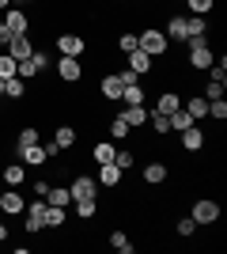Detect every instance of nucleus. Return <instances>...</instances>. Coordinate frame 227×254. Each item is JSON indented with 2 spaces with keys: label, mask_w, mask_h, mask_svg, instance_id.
Masks as SVG:
<instances>
[{
  "label": "nucleus",
  "mask_w": 227,
  "mask_h": 254,
  "mask_svg": "<svg viewBox=\"0 0 227 254\" xmlns=\"http://www.w3.org/2000/svg\"><path fill=\"white\" fill-rule=\"evenodd\" d=\"M185 46H189V57H185L189 68H193V72H208V64L216 61V53H212V46H208V38L201 34V38H189Z\"/></svg>",
  "instance_id": "nucleus-1"
},
{
  "label": "nucleus",
  "mask_w": 227,
  "mask_h": 254,
  "mask_svg": "<svg viewBox=\"0 0 227 254\" xmlns=\"http://www.w3.org/2000/svg\"><path fill=\"white\" fill-rule=\"evenodd\" d=\"M136 42H140V50L148 53L151 61H159L163 53L171 50V42H167V34H163L159 27H148V31H136Z\"/></svg>",
  "instance_id": "nucleus-2"
},
{
  "label": "nucleus",
  "mask_w": 227,
  "mask_h": 254,
  "mask_svg": "<svg viewBox=\"0 0 227 254\" xmlns=\"http://www.w3.org/2000/svg\"><path fill=\"white\" fill-rule=\"evenodd\" d=\"M23 228H27V235L45 232V197L27 201V209H23Z\"/></svg>",
  "instance_id": "nucleus-3"
},
{
  "label": "nucleus",
  "mask_w": 227,
  "mask_h": 254,
  "mask_svg": "<svg viewBox=\"0 0 227 254\" xmlns=\"http://www.w3.org/2000/svg\"><path fill=\"white\" fill-rule=\"evenodd\" d=\"M189 216H193V224L201 228V224H216L220 216H224V209H220V201H212V197H197L193 201V209H189Z\"/></svg>",
  "instance_id": "nucleus-4"
},
{
  "label": "nucleus",
  "mask_w": 227,
  "mask_h": 254,
  "mask_svg": "<svg viewBox=\"0 0 227 254\" xmlns=\"http://www.w3.org/2000/svg\"><path fill=\"white\" fill-rule=\"evenodd\" d=\"M45 64H49V53L34 46L31 57H27V61H19V72H15V76H19V80H34V76H42V72H45Z\"/></svg>",
  "instance_id": "nucleus-5"
},
{
  "label": "nucleus",
  "mask_w": 227,
  "mask_h": 254,
  "mask_svg": "<svg viewBox=\"0 0 227 254\" xmlns=\"http://www.w3.org/2000/svg\"><path fill=\"white\" fill-rule=\"evenodd\" d=\"M57 50H61V57H84L87 53V38L76 34V31H65V34H57Z\"/></svg>",
  "instance_id": "nucleus-6"
},
{
  "label": "nucleus",
  "mask_w": 227,
  "mask_h": 254,
  "mask_svg": "<svg viewBox=\"0 0 227 254\" xmlns=\"http://www.w3.org/2000/svg\"><path fill=\"white\" fill-rule=\"evenodd\" d=\"M178 140H182V148L178 152H189V156H193V152H205V144H208V137H205V129L197 126H189V129H182V133H178Z\"/></svg>",
  "instance_id": "nucleus-7"
},
{
  "label": "nucleus",
  "mask_w": 227,
  "mask_h": 254,
  "mask_svg": "<svg viewBox=\"0 0 227 254\" xmlns=\"http://www.w3.org/2000/svg\"><path fill=\"white\" fill-rule=\"evenodd\" d=\"M68 193H72V201L98 197V179H91V175H76V179L68 182Z\"/></svg>",
  "instance_id": "nucleus-8"
},
{
  "label": "nucleus",
  "mask_w": 227,
  "mask_h": 254,
  "mask_svg": "<svg viewBox=\"0 0 227 254\" xmlns=\"http://www.w3.org/2000/svg\"><path fill=\"white\" fill-rule=\"evenodd\" d=\"M121 91H125V84L118 80V72H106L98 80V99L102 103H121Z\"/></svg>",
  "instance_id": "nucleus-9"
},
{
  "label": "nucleus",
  "mask_w": 227,
  "mask_h": 254,
  "mask_svg": "<svg viewBox=\"0 0 227 254\" xmlns=\"http://www.w3.org/2000/svg\"><path fill=\"white\" fill-rule=\"evenodd\" d=\"M0 23L8 27V34H31V15H27L23 8H8Z\"/></svg>",
  "instance_id": "nucleus-10"
},
{
  "label": "nucleus",
  "mask_w": 227,
  "mask_h": 254,
  "mask_svg": "<svg viewBox=\"0 0 227 254\" xmlns=\"http://www.w3.org/2000/svg\"><path fill=\"white\" fill-rule=\"evenodd\" d=\"M57 76H61L65 84H80V80H84V61H80V57H61V61H57Z\"/></svg>",
  "instance_id": "nucleus-11"
},
{
  "label": "nucleus",
  "mask_w": 227,
  "mask_h": 254,
  "mask_svg": "<svg viewBox=\"0 0 227 254\" xmlns=\"http://www.w3.org/2000/svg\"><path fill=\"white\" fill-rule=\"evenodd\" d=\"M23 209H27V197H23L15 186H8V190L0 193V212H8V220H11V216H19Z\"/></svg>",
  "instance_id": "nucleus-12"
},
{
  "label": "nucleus",
  "mask_w": 227,
  "mask_h": 254,
  "mask_svg": "<svg viewBox=\"0 0 227 254\" xmlns=\"http://www.w3.org/2000/svg\"><path fill=\"white\" fill-rule=\"evenodd\" d=\"M4 53H11L15 61H27V57L34 53V42H31V34H11V38H8V50H4Z\"/></svg>",
  "instance_id": "nucleus-13"
},
{
  "label": "nucleus",
  "mask_w": 227,
  "mask_h": 254,
  "mask_svg": "<svg viewBox=\"0 0 227 254\" xmlns=\"http://www.w3.org/2000/svg\"><path fill=\"white\" fill-rule=\"evenodd\" d=\"M15 152H19L23 167H45V163H49V156H45L42 144H27V148H15Z\"/></svg>",
  "instance_id": "nucleus-14"
},
{
  "label": "nucleus",
  "mask_w": 227,
  "mask_h": 254,
  "mask_svg": "<svg viewBox=\"0 0 227 254\" xmlns=\"http://www.w3.org/2000/svg\"><path fill=\"white\" fill-rule=\"evenodd\" d=\"M121 182H125V171L121 167H114V163H102V167H98V186H102V190H118Z\"/></svg>",
  "instance_id": "nucleus-15"
},
{
  "label": "nucleus",
  "mask_w": 227,
  "mask_h": 254,
  "mask_svg": "<svg viewBox=\"0 0 227 254\" xmlns=\"http://www.w3.org/2000/svg\"><path fill=\"white\" fill-rule=\"evenodd\" d=\"M182 106H185V114L193 118V122H205L208 118V99L197 91V95H189V99H182Z\"/></svg>",
  "instance_id": "nucleus-16"
},
{
  "label": "nucleus",
  "mask_w": 227,
  "mask_h": 254,
  "mask_svg": "<svg viewBox=\"0 0 227 254\" xmlns=\"http://www.w3.org/2000/svg\"><path fill=\"white\" fill-rule=\"evenodd\" d=\"M167 42H189V31H185V15H171L167 19Z\"/></svg>",
  "instance_id": "nucleus-17"
},
{
  "label": "nucleus",
  "mask_w": 227,
  "mask_h": 254,
  "mask_svg": "<svg viewBox=\"0 0 227 254\" xmlns=\"http://www.w3.org/2000/svg\"><path fill=\"white\" fill-rule=\"evenodd\" d=\"M0 179L8 182V186H15V190H19V186H27V167H23V163H4Z\"/></svg>",
  "instance_id": "nucleus-18"
},
{
  "label": "nucleus",
  "mask_w": 227,
  "mask_h": 254,
  "mask_svg": "<svg viewBox=\"0 0 227 254\" xmlns=\"http://www.w3.org/2000/svg\"><path fill=\"white\" fill-rule=\"evenodd\" d=\"M76 137H80V133H76L72 126H57V129H53V144H57L61 152H72V148H76Z\"/></svg>",
  "instance_id": "nucleus-19"
},
{
  "label": "nucleus",
  "mask_w": 227,
  "mask_h": 254,
  "mask_svg": "<svg viewBox=\"0 0 227 254\" xmlns=\"http://www.w3.org/2000/svg\"><path fill=\"white\" fill-rule=\"evenodd\" d=\"M167 175H171V171H167V163H148V167H144V186H151V190H155V186H163V182H167Z\"/></svg>",
  "instance_id": "nucleus-20"
},
{
  "label": "nucleus",
  "mask_w": 227,
  "mask_h": 254,
  "mask_svg": "<svg viewBox=\"0 0 227 254\" xmlns=\"http://www.w3.org/2000/svg\"><path fill=\"white\" fill-rule=\"evenodd\" d=\"M65 220H68V209H61V205H49V201H45V228H49V232L65 228Z\"/></svg>",
  "instance_id": "nucleus-21"
},
{
  "label": "nucleus",
  "mask_w": 227,
  "mask_h": 254,
  "mask_svg": "<svg viewBox=\"0 0 227 254\" xmlns=\"http://www.w3.org/2000/svg\"><path fill=\"white\" fill-rule=\"evenodd\" d=\"M125 57H129V68H133L136 76H148V72H151V57H148L144 50H133V53H125Z\"/></svg>",
  "instance_id": "nucleus-22"
},
{
  "label": "nucleus",
  "mask_w": 227,
  "mask_h": 254,
  "mask_svg": "<svg viewBox=\"0 0 227 254\" xmlns=\"http://www.w3.org/2000/svg\"><path fill=\"white\" fill-rule=\"evenodd\" d=\"M121 118L129 122V129H140V126H148V106H125Z\"/></svg>",
  "instance_id": "nucleus-23"
},
{
  "label": "nucleus",
  "mask_w": 227,
  "mask_h": 254,
  "mask_svg": "<svg viewBox=\"0 0 227 254\" xmlns=\"http://www.w3.org/2000/svg\"><path fill=\"white\" fill-rule=\"evenodd\" d=\"M178 106H182V95H178V91H163V95L155 99V106H151V110H159V114H171V110H178Z\"/></svg>",
  "instance_id": "nucleus-24"
},
{
  "label": "nucleus",
  "mask_w": 227,
  "mask_h": 254,
  "mask_svg": "<svg viewBox=\"0 0 227 254\" xmlns=\"http://www.w3.org/2000/svg\"><path fill=\"white\" fill-rule=\"evenodd\" d=\"M114 144H110V140H95V148H91V159H95L98 167H102V163H114Z\"/></svg>",
  "instance_id": "nucleus-25"
},
{
  "label": "nucleus",
  "mask_w": 227,
  "mask_h": 254,
  "mask_svg": "<svg viewBox=\"0 0 227 254\" xmlns=\"http://www.w3.org/2000/svg\"><path fill=\"white\" fill-rule=\"evenodd\" d=\"M110 247H114L118 254H133V251H136V243H133L129 235L121 232V228H114V232H110Z\"/></svg>",
  "instance_id": "nucleus-26"
},
{
  "label": "nucleus",
  "mask_w": 227,
  "mask_h": 254,
  "mask_svg": "<svg viewBox=\"0 0 227 254\" xmlns=\"http://www.w3.org/2000/svg\"><path fill=\"white\" fill-rule=\"evenodd\" d=\"M148 126L155 129V137H167V133H171V118H167V114H159V110H151V106H148Z\"/></svg>",
  "instance_id": "nucleus-27"
},
{
  "label": "nucleus",
  "mask_w": 227,
  "mask_h": 254,
  "mask_svg": "<svg viewBox=\"0 0 227 254\" xmlns=\"http://www.w3.org/2000/svg\"><path fill=\"white\" fill-rule=\"evenodd\" d=\"M45 201L68 209V205H72V193H68V186H49V190H45Z\"/></svg>",
  "instance_id": "nucleus-28"
},
{
  "label": "nucleus",
  "mask_w": 227,
  "mask_h": 254,
  "mask_svg": "<svg viewBox=\"0 0 227 254\" xmlns=\"http://www.w3.org/2000/svg\"><path fill=\"white\" fill-rule=\"evenodd\" d=\"M144 99H148V91H144L140 84H129L125 91H121V103L125 106H144Z\"/></svg>",
  "instance_id": "nucleus-29"
},
{
  "label": "nucleus",
  "mask_w": 227,
  "mask_h": 254,
  "mask_svg": "<svg viewBox=\"0 0 227 254\" xmlns=\"http://www.w3.org/2000/svg\"><path fill=\"white\" fill-rule=\"evenodd\" d=\"M106 129H110V137H114V140H125V137L133 133V129H129V122H125L121 114H114V118H110V122H106Z\"/></svg>",
  "instance_id": "nucleus-30"
},
{
  "label": "nucleus",
  "mask_w": 227,
  "mask_h": 254,
  "mask_svg": "<svg viewBox=\"0 0 227 254\" xmlns=\"http://www.w3.org/2000/svg\"><path fill=\"white\" fill-rule=\"evenodd\" d=\"M27 144H42V137H38V126H23L19 133H15V148H27Z\"/></svg>",
  "instance_id": "nucleus-31"
},
{
  "label": "nucleus",
  "mask_w": 227,
  "mask_h": 254,
  "mask_svg": "<svg viewBox=\"0 0 227 254\" xmlns=\"http://www.w3.org/2000/svg\"><path fill=\"white\" fill-rule=\"evenodd\" d=\"M167 118H171V133H182V129H189V126H193V118L185 114V106H178V110H171V114H167Z\"/></svg>",
  "instance_id": "nucleus-32"
},
{
  "label": "nucleus",
  "mask_w": 227,
  "mask_h": 254,
  "mask_svg": "<svg viewBox=\"0 0 227 254\" xmlns=\"http://www.w3.org/2000/svg\"><path fill=\"white\" fill-rule=\"evenodd\" d=\"M72 205H76V216H80V220L98 216V197H84V201H72Z\"/></svg>",
  "instance_id": "nucleus-33"
},
{
  "label": "nucleus",
  "mask_w": 227,
  "mask_h": 254,
  "mask_svg": "<svg viewBox=\"0 0 227 254\" xmlns=\"http://www.w3.org/2000/svg\"><path fill=\"white\" fill-rule=\"evenodd\" d=\"M4 95H8V99H23V95H27V80H19V76L4 80Z\"/></svg>",
  "instance_id": "nucleus-34"
},
{
  "label": "nucleus",
  "mask_w": 227,
  "mask_h": 254,
  "mask_svg": "<svg viewBox=\"0 0 227 254\" xmlns=\"http://www.w3.org/2000/svg\"><path fill=\"white\" fill-rule=\"evenodd\" d=\"M15 72H19V61L11 53H0V80H11Z\"/></svg>",
  "instance_id": "nucleus-35"
},
{
  "label": "nucleus",
  "mask_w": 227,
  "mask_h": 254,
  "mask_svg": "<svg viewBox=\"0 0 227 254\" xmlns=\"http://www.w3.org/2000/svg\"><path fill=\"white\" fill-rule=\"evenodd\" d=\"M118 50H121V53L140 50V42H136V31H125V34H121V38H118Z\"/></svg>",
  "instance_id": "nucleus-36"
},
{
  "label": "nucleus",
  "mask_w": 227,
  "mask_h": 254,
  "mask_svg": "<svg viewBox=\"0 0 227 254\" xmlns=\"http://www.w3.org/2000/svg\"><path fill=\"white\" fill-rule=\"evenodd\" d=\"M208 118H212V122H227V103L224 99H212V103H208Z\"/></svg>",
  "instance_id": "nucleus-37"
},
{
  "label": "nucleus",
  "mask_w": 227,
  "mask_h": 254,
  "mask_svg": "<svg viewBox=\"0 0 227 254\" xmlns=\"http://www.w3.org/2000/svg\"><path fill=\"white\" fill-rule=\"evenodd\" d=\"M185 4H189V15H208L216 8V0H185Z\"/></svg>",
  "instance_id": "nucleus-38"
},
{
  "label": "nucleus",
  "mask_w": 227,
  "mask_h": 254,
  "mask_svg": "<svg viewBox=\"0 0 227 254\" xmlns=\"http://www.w3.org/2000/svg\"><path fill=\"white\" fill-rule=\"evenodd\" d=\"M133 163H136V156H133V152H114V167H121V171H133Z\"/></svg>",
  "instance_id": "nucleus-39"
},
{
  "label": "nucleus",
  "mask_w": 227,
  "mask_h": 254,
  "mask_svg": "<svg viewBox=\"0 0 227 254\" xmlns=\"http://www.w3.org/2000/svg\"><path fill=\"white\" fill-rule=\"evenodd\" d=\"M224 87H227V84H220V80H208V84H205V91H201V95H205L208 103H212V99H224Z\"/></svg>",
  "instance_id": "nucleus-40"
},
{
  "label": "nucleus",
  "mask_w": 227,
  "mask_h": 254,
  "mask_svg": "<svg viewBox=\"0 0 227 254\" xmlns=\"http://www.w3.org/2000/svg\"><path fill=\"white\" fill-rule=\"evenodd\" d=\"M197 232V224H193V216H182V220H178V235H182V239H189V235Z\"/></svg>",
  "instance_id": "nucleus-41"
},
{
  "label": "nucleus",
  "mask_w": 227,
  "mask_h": 254,
  "mask_svg": "<svg viewBox=\"0 0 227 254\" xmlns=\"http://www.w3.org/2000/svg\"><path fill=\"white\" fill-rule=\"evenodd\" d=\"M118 80H121L125 87H129V84H140V76L133 72V68H121V72H118Z\"/></svg>",
  "instance_id": "nucleus-42"
},
{
  "label": "nucleus",
  "mask_w": 227,
  "mask_h": 254,
  "mask_svg": "<svg viewBox=\"0 0 227 254\" xmlns=\"http://www.w3.org/2000/svg\"><path fill=\"white\" fill-rule=\"evenodd\" d=\"M34 190V197H45V190H49V182H42V179H34V182H27Z\"/></svg>",
  "instance_id": "nucleus-43"
},
{
  "label": "nucleus",
  "mask_w": 227,
  "mask_h": 254,
  "mask_svg": "<svg viewBox=\"0 0 227 254\" xmlns=\"http://www.w3.org/2000/svg\"><path fill=\"white\" fill-rule=\"evenodd\" d=\"M8 38H11V34H8V27H4V23H0V53L8 50Z\"/></svg>",
  "instance_id": "nucleus-44"
},
{
  "label": "nucleus",
  "mask_w": 227,
  "mask_h": 254,
  "mask_svg": "<svg viewBox=\"0 0 227 254\" xmlns=\"http://www.w3.org/2000/svg\"><path fill=\"white\" fill-rule=\"evenodd\" d=\"M0 243H8V224H0Z\"/></svg>",
  "instance_id": "nucleus-45"
},
{
  "label": "nucleus",
  "mask_w": 227,
  "mask_h": 254,
  "mask_svg": "<svg viewBox=\"0 0 227 254\" xmlns=\"http://www.w3.org/2000/svg\"><path fill=\"white\" fill-rule=\"evenodd\" d=\"M11 8V0H0V11H8Z\"/></svg>",
  "instance_id": "nucleus-46"
},
{
  "label": "nucleus",
  "mask_w": 227,
  "mask_h": 254,
  "mask_svg": "<svg viewBox=\"0 0 227 254\" xmlns=\"http://www.w3.org/2000/svg\"><path fill=\"white\" fill-rule=\"evenodd\" d=\"M0 99H4V80H0Z\"/></svg>",
  "instance_id": "nucleus-47"
},
{
  "label": "nucleus",
  "mask_w": 227,
  "mask_h": 254,
  "mask_svg": "<svg viewBox=\"0 0 227 254\" xmlns=\"http://www.w3.org/2000/svg\"><path fill=\"white\" fill-rule=\"evenodd\" d=\"M19 4H38V0H19Z\"/></svg>",
  "instance_id": "nucleus-48"
},
{
  "label": "nucleus",
  "mask_w": 227,
  "mask_h": 254,
  "mask_svg": "<svg viewBox=\"0 0 227 254\" xmlns=\"http://www.w3.org/2000/svg\"><path fill=\"white\" fill-rule=\"evenodd\" d=\"M171 4H185V0H171Z\"/></svg>",
  "instance_id": "nucleus-49"
}]
</instances>
